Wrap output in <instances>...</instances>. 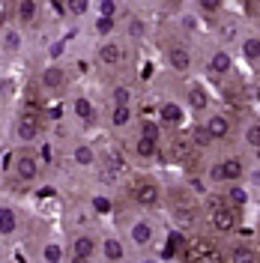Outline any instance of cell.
Segmentation results:
<instances>
[{
    "label": "cell",
    "instance_id": "cell-1",
    "mask_svg": "<svg viewBox=\"0 0 260 263\" xmlns=\"http://www.w3.org/2000/svg\"><path fill=\"white\" fill-rule=\"evenodd\" d=\"M132 197H135L141 206H156V203H159V185H156V182H146V180L135 182V185H132Z\"/></svg>",
    "mask_w": 260,
    "mask_h": 263
},
{
    "label": "cell",
    "instance_id": "cell-2",
    "mask_svg": "<svg viewBox=\"0 0 260 263\" xmlns=\"http://www.w3.org/2000/svg\"><path fill=\"white\" fill-rule=\"evenodd\" d=\"M36 132H39V114L30 108V111H24L21 120H18V138L33 141V138H36Z\"/></svg>",
    "mask_w": 260,
    "mask_h": 263
},
{
    "label": "cell",
    "instance_id": "cell-3",
    "mask_svg": "<svg viewBox=\"0 0 260 263\" xmlns=\"http://www.w3.org/2000/svg\"><path fill=\"white\" fill-rule=\"evenodd\" d=\"M233 224H236V215L230 213L228 206H218V210H212V228H215V230L228 233V230H233Z\"/></svg>",
    "mask_w": 260,
    "mask_h": 263
},
{
    "label": "cell",
    "instance_id": "cell-4",
    "mask_svg": "<svg viewBox=\"0 0 260 263\" xmlns=\"http://www.w3.org/2000/svg\"><path fill=\"white\" fill-rule=\"evenodd\" d=\"M210 251H212V246L207 242V239H195V242H189V246H185V260L197 263L203 254H210Z\"/></svg>",
    "mask_w": 260,
    "mask_h": 263
},
{
    "label": "cell",
    "instance_id": "cell-5",
    "mask_svg": "<svg viewBox=\"0 0 260 263\" xmlns=\"http://www.w3.org/2000/svg\"><path fill=\"white\" fill-rule=\"evenodd\" d=\"M15 174H18V180H33L36 177V162L30 156H21L15 162Z\"/></svg>",
    "mask_w": 260,
    "mask_h": 263
},
{
    "label": "cell",
    "instance_id": "cell-6",
    "mask_svg": "<svg viewBox=\"0 0 260 263\" xmlns=\"http://www.w3.org/2000/svg\"><path fill=\"white\" fill-rule=\"evenodd\" d=\"M207 132H210L212 138H228L230 135V123L225 117H212L210 123H207Z\"/></svg>",
    "mask_w": 260,
    "mask_h": 263
},
{
    "label": "cell",
    "instance_id": "cell-7",
    "mask_svg": "<svg viewBox=\"0 0 260 263\" xmlns=\"http://www.w3.org/2000/svg\"><path fill=\"white\" fill-rule=\"evenodd\" d=\"M239 177H243V162L239 159L221 162V180H239Z\"/></svg>",
    "mask_w": 260,
    "mask_h": 263
},
{
    "label": "cell",
    "instance_id": "cell-8",
    "mask_svg": "<svg viewBox=\"0 0 260 263\" xmlns=\"http://www.w3.org/2000/svg\"><path fill=\"white\" fill-rule=\"evenodd\" d=\"M192 156V141L185 138V135H179L177 141H174V159H179V162H185Z\"/></svg>",
    "mask_w": 260,
    "mask_h": 263
},
{
    "label": "cell",
    "instance_id": "cell-9",
    "mask_svg": "<svg viewBox=\"0 0 260 263\" xmlns=\"http://www.w3.org/2000/svg\"><path fill=\"white\" fill-rule=\"evenodd\" d=\"M230 263H254V251L248 246H236L230 251Z\"/></svg>",
    "mask_w": 260,
    "mask_h": 263
},
{
    "label": "cell",
    "instance_id": "cell-10",
    "mask_svg": "<svg viewBox=\"0 0 260 263\" xmlns=\"http://www.w3.org/2000/svg\"><path fill=\"white\" fill-rule=\"evenodd\" d=\"M150 236H153V230H150V224H144V221H138V224L132 228V239H135L138 246H146Z\"/></svg>",
    "mask_w": 260,
    "mask_h": 263
},
{
    "label": "cell",
    "instance_id": "cell-11",
    "mask_svg": "<svg viewBox=\"0 0 260 263\" xmlns=\"http://www.w3.org/2000/svg\"><path fill=\"white\" fill-rule=\"evenodd\" d=\"M207 102H210V99H207V93H203V87H192V90H189V105H192L195 111L207 108Z\"/></svg>",
    "mask_w": 260,
    "mask_h": 263
},
{
    "label": "cell",
    "instance_id": "cell-12",
    "mask_svg": "<svg viewBox=\"0 0 260 263\" xmlns=\"http://www.w3.org/2000/svg\"><path fill=\"white\" fill-rule=\"evenodd\" d=\"M60 81H63V72H60L57 66H51V69L42 72V84H45V87H60Z\"/></svg>",
    "mask_w": 260,
    "mask_h": 263
},
{
    "label": "cell",
    "instance_id": "cell-13",
    "mask_svg": "<svg viewBox=\"0 0 260 263\" xmlns=\"http://www.w3.org/2000/svg\"><path fill=\"white\" fill-rule=\"evenodd\" d=\"M12 230H15V213L0 210V233H12Z\"/></svg>",
    "mask_w": 260,
    "mask_h": 263
},
{
    "label": "cell",
    "instance_id": "cell-14",
    "mask_svg": "<svg viewBox=\"0 0 260 263\" xmlns=\"http://www.w3.org/2000/svg\"><path fill=\"white\" fill-rule=\"evenodd\" d=\"M162 120H164V123H171V126H177L179 120H182L179 105H164V108H162Z\"/></svg>",
    "mask_w": 260,
    "mask_h": 263
},
{
    "label": "cell",
    "instance_id": "cell-15",
    "mask_svg": "<svg viewBox=\"0 0 260 263\" xmlns=\"http://www.w3.org/2000/svg\"><path fill=\"white\" fill-rule=\"evenodd\" d=\"M138 156H141V159H150V156H156V141L141 135V141H138Z\"/></svg>",
    "mask_w": 260,
    "mask_h": 263
},
{
    "label": "cell",
    "instance_id": "cell-16",
    "mask_svg": "<svg viewBox=\"0 0 260 263\" xmlns=\"http://www.w3.org/2000/svg\"><path fill=\"white\" fill-rule=\"evenodd\" d=\"M189 63H192V60H189V54H185V51H171V66H174V69H179V72H185V69H189Z\"/></svg>",
    "mask_w": 260,
    "mask_h": 263
},
{
    "label": "cell",
    "instance_id": "cell-17",
    "mask_svg": "<svg viewBox=\"0 0 260 263\" xmlns=\"http://www.w3.org/2000/svg\"><path fill=\"white\" fill-rule=\"evenodd\" d=\"M99 57H102V60H105V63H108V66H114L117 60L123 57V51L117 48V45H105V48L99 51Z\"/></svg>",
    "mask_w": 260,
    "mask_h": 263
},
{
    "label": "cell",
    "instance_id": "cell-18",
    "mask_svg": "<svg viewBox=\"0 0 260 263\" xmlns=\"http://www.w3.org/2000/svg\"><path fill=\"white\" fill-rule=\"evenodd\" d=\"M228 69H230V57L225 54V51L215 54V57L210 60V72H228Z\"/></svg>",
    "mask_w": 260,
    "mask_h": 263
},
{
    "label": "cell",
    "instance_id": "cell-19",
    "mask_svg": "<svg viewBox=\"0 0 260 263\" xmlns=\"http://www.w3.org/2000/svg\"><path fill=\"white\" fill-rule=\"evenodd\" d=\"M33 15H36V3L33 0H21L18 3V18L21 21H33Z\"/></svg>",
    "mask_w": 260,
    "mask_h": 263
},
{
    "label": "cell",
    "instance_id": "cell-20",
    "mask_svg": "<svg viewBox=\"0 0 260 263\" xmlns=\"http://www.w3.org/2000/svg\"><path fill=\"white\" fill-rule=\"evenodd\" d=\"M75 254H78V257H90V254H93V239H90V236L75 239Z\"/></svg>",
    "mask_w": 260,
    "mask_h": 263
},
{
    "label": "cell",
    "instance_id": "cell-21",
    "mask_svg": "<svg viewBox=\"0 0 260 263\" xmlns=\"http://www.w3.org/2000/svg\"><path fill=\"white\" fill-rule=\"evenodd\" d=\"M105 254H108V260H123V246L117 239H108L105 242Z\"/></svg>",
    "mask_w": 260,
    "mask_h": 263
},
{
    "label": "cell",
    "instance_id": "cell-22",
    "mask_svg": "<svg viewBox=\"0 0 260 263\" xmlns=\"http://www.w3.org/2000/svg\"><path fill=\"white\" fill-rule=\"evenodd\" d=\"M192 141H195L197 147H207V144L212 141V135L207 132V126H203V129H195V135H192Z\"/></svg>",
    "mask_w": 260,
    "mask_h": 263
},
{
    "label": "cell",
    "instance_id": "cell-23",
    "mask_svg": "<svg viewBox=\"0 0 260 263\" xmlns=\"http://www.w3.org/2000/svg\"><path fill=\"white\" fill-rule=\"evenodd\" d=\"M75 111H78V117L87 120V117H93V105H90L87 99H78V102H75Z\"/></svg>",
    "mask_w": 260,
    "mask_h": 263
},
{
    "label": "cell",
    "instance_id": "cell-24",
    "mask_svg": "<svg viewBox=\"0 0 260 263\" xmlns=\"http://www.w3.org/2000/svg\"><path fill=\"white\" fill-rule=\"evenodd\" d=\"M126 120H129V108H126V105H117L114 108V126H123Z\"/></svg>",
    "mask_w": 260,
    "mask_h": 263
},
{
    "label": "cell",
    "instance_id": "cell-25",
    "mask_svg": "<svg viewBox=\"0 0 260 263\" xmlns=\"http://www.w3.org/2000/svg\"><path fill=\"white\" fill-rule=\"evenodd\" d=\"M245 54H248L251 60H257L260 57V39H248V42H245Z\"/></svg>",
    "mask_w": 260,
    "mask_h": 263
},
{
    "label": "cell",
    "instance_id": "cell-26",
    "mask_svg": "<svg viewBox=\"0 0 260 263\" xmlns=\"http://www.w3.org/2000/svg\"><path fill=\"white\" fill-rule=\"evenodd\" d=\"M75 159H78L81 164H90V162H93V149H90V147H78V149H75Z\"/></svg>",
    "mask_w": 260,
    "mask_h": 263
},
{
    "label": "cell",
    "instance_id": "cell-27",
    "mask_svg": "<svg viewBox=\"0 0 260 263\" xmlns=\"http://www.w3.org/2000/svg\"><path fill=\"white\" fill-rule=\"evenodd\" d=\"M69 12L84 15V12H87V0H69Z\"/></svg>",
    "mask_w": 260,
    "mask_h": 263
},
{
    "label": "cell",
    "instance_id": "cell-28",
    "mask_svg": "<svg viewBox=\"0 0 260 263\" xmlns=\"http://www.w3.org/2000/svg\"><path fill=\"white\" fill-rule=\"evenodd\" d=\"M93 206H96V213H111V200L108 197H96Z\"/></svg>",
    "mask_w": 260,
    "mask_h": 263
},
{
    "label": "cell",
    "instance_id": "cell-29",
    "mask_svg": "<svg viewBox=\"0 0 260 263\" xmlns=\"http://www.w3.org/2000/svg\"><path fill=\"white\" fill-rule=\"evenodd\" d=\"M144 138H153V141H156V138H159V126H156V123H144Z\"/></svg>",
    "mask_w": 260,
    "mask_h": 263
},
{
    "label": "cell",
    "instance_id": "cell-30",
    "mask_svg": "<svg viewBox=\"0 0 260 263\" xmlns=\"http://www.w3.org/2000/svg\"><path fill=\"white\" fill-rule=\"evenodd\" d=\"M114 9H117L114 0H102V18H111L114 15Z\"/></svg>",
    "mask_w": 260,
    "mask_h": 263
},
{
    "label": "cell",
    "instance_id": "cell-31",
    "mask_svg": "<svg viewBox=\"0 0 260 263\" xmlns=\"http://www.w3.org/2000/svg\"><path fill=\"white\" fill-rule=\"evenodd\" d=\"M248 144L260 147V126H251V129H248Z\"/></svg>",
    "mask_w": 260,
    "mask_h": 263
},
{
    "label": "cell",
    "instance_id": "cell-32",
    "mask_svg": "<svg viewBox=\"0 0 260 263\" xmlns=\"http://www.w3.org/2000/svg\"><path fill=\"white\" fill-rule=\"evenodd\" d=\"M197 263H221V254H218V251L212 248L210 254H203V257H200V260H197Z\"/></svg>",
    "mask_w": 260,
    "mask_h": 263
},
{
    "label": "cell",
    "instance_id": "cell-33",
    "mask_svg": "<svg viewBox=\"0 0 260 263\" xmlns=\"http://www.w3.org/2000/svg\"><path fill=\"white\" fill-rule=\"evenodd\" d=\"M114 102H117V105H126V102H129V90H126V87H120V90L114 93Z\"/></svg>",
    "mask_w": 260,
    "mask_h": 263
},
{
    "label": "cell",
    "instance_id": "cell-34",
    "mask_svg": "<svg viewBox=\"0 0 260 263\" xmlns=\"http://www.w3.org/2000/svg\"><path fill=\"white\" fill-rule=\"evenodd\" d=\"M230 200H233L236 206H239V203H245V192H243V189H230Z\"/></svg>",
    "mask_w": 260,
    "mask_h": 263
},
{
    "label": "cell",
    "instance_id": "cell-35",
    "mask_svg": "<svg viewBox=\"0 0 260 263\" xmlns=\"http://www.w3.org/2000/svg\"><path fill=\"white\" fill-rule=\"evenodd\" d=\"M45 257H48L51 263H57V260H60V248H57V246H48V248H45Z\"/></svg>",
    "mask_w": 260,
    "mask_h": 263
},
{
    "label": "cell",
    "instance_id": "cell-36",
    "mask_svg": "<svg viewBox=\"0 0 260 263\" xmlns=\"http://www.w3.org/2000/svg\"><path fill=\"white\" fill-rule=\"evenodd\" d=\"M200 6H203L207 12H215V9L221 6V0H200Z\"/></svg>",
    "mask_w": 260,
    "mask_h": 263
},
{
    "label": "cell",
    "instance_id": "cell-37",
    "mask_svg": "<svg viewBox=\"0 0 260 263\" xmlns=\"http://www.w3.org/2000/svg\"><path fill=\"white\" fill-rule=\"evenodd\" d=\"M99 33H111V18H99Z\"/></svg>",
    "mask_w": 260,
    "mask_h": 263
},
{
    "label": "cell",
    "instance_id": "cell-38",
    "mask_svg": "<svg viewBox=\"0 0 260 263\" xmlns=\"http://www.w3.org/2000/svg\"><path fill=\"white\" fill-rule=\"evenodd\" d=\"M39 156H42L45 162H51V147H48V144H42V147H39Z\"/></svg>",
    "mask_w": 260,
    "mask_h": 263
},
{
    "label": "cell",
    "instance_id": "cell-39",
    "mask_svg": "<svg viewBox=\"0 0 260 263\" xmlns=\"http://www.w3.org/2000/svg\"><path fill=\"white\" fill-rule=\"evenodd\" d=\"M72 263H87V257H78V254H75V257H72Z\"/></svg>",
    "mask_w": 260,
    "mask_h": 263
},
{
    "label": "cell",
    "instance_id": "cell-40",
    "mask_svg": "<svg viewBox=\"0 0 260 263\" xmlns=\"http://www.w3.org/2000/svg\"><path fill=\"white\" fill-rule=\"evenodd\" d=\"M257 156H260V147H257Z\"/></svg>",
    "mask_w": 260,
    "mask_h": 263
},
{
    "label": "cell",
    "instance_id": "cell-41",
    "mask_svg": "<svg viewBox=\"0 0 260 263\" xmlns=\"http://www.w3.org/2000/svg\"><path fill=\"white\" fill-rule=\"evenodd\" d=\"M257 60H260V57H257Z\"/></svg>",
    "mask_w": 260,
    "mask_h": 263
}]
</instances>
